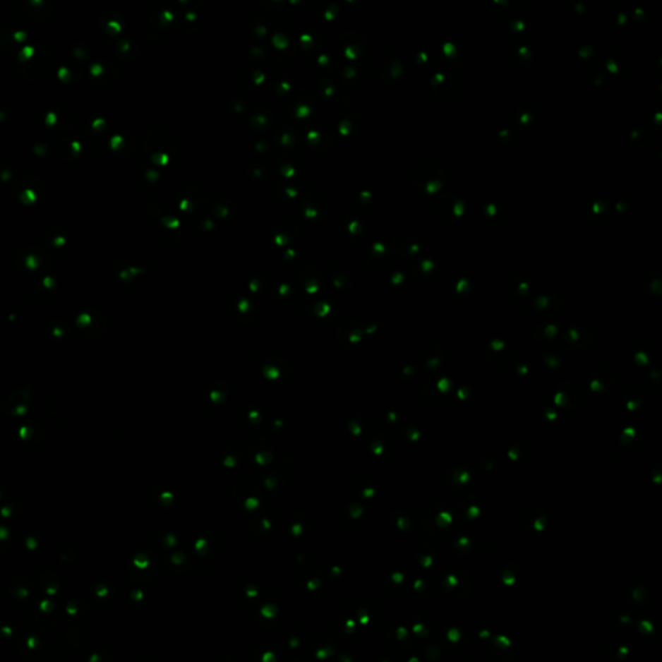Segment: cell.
<instances>
[{
  "mask_svg": "<svg viewBox=\"0 0 662 662\" xmlns=\"http://www.w3.org/2000/svg\"><path fill=\"white\" fill-rule=\"evenodd\" d=\"M464 211L466 205L463 203V200L452 193L436 195V198L432 200L430 208V214L433 220L443 225L457 223L459 219H462Z\"/></svg>",
  "mask_w": 662,
  "mask_h": 662,
  "instance_id": "cell-2",
  "label": "cell"
},
{
  "mask_svg": "<svg viewBox=\"0 0 662 662\" xmlns=\"http://www.w3.org/2000/svg\"><path fill=\"white\" fill-rule=\"evenodd\" d=\"M585 217L593 224H603L608 219V210L598 200H591L584 206Z\"/></svg>",
  "mask_w": 662,
  "mask_h": 662,
  "instance_id": "cell-6",
  "label": "cell"
},
{
  "mask_svg": "<svg viewBox=\"0 0 662 662\" xmlns=\"http://www.w3.org/2000/svg\"><path fill=\"white\" fill-rule=\"evenodd\" d=\"M638 66V59L632 51L617 48L609 57V68L617 74H630Z\"/></svg>",
  "mask_w": 662,
  "mask_h": 662,
  "instance_id": "cell-4",
  "label": "cell"
},
{
  "mask_svg": "<svg viewBox=\"0 0 662 662\" xmlns=\"http://www.w3.org/2000/svg\"><path fill=\"white\" fill-rule=\"evenodd\" d=\"M431 88L433 96L436 99L447 101V102L457 100L462 92V87L455 78L449 77L445 74H436L432 78Z\"/></svg>",
  "mask_w": 662,
  "mask_h": 662,
  "instance_id": "cell-3",
  "label": "cell"
},
{
  "mask_svg": "<svg viewBox=\"0 0 662 662\" xmlns=\"http://www.w3.org/2000/svg\"><path fill=\"white\" fill-rule=\"evenodd\" d=\"M598 21L604 29H615L625 23L624 12L616 3H607L598 12Z\"/></svg>",
  "mask_w": 662,
  "mask_h": 662,
  "instance_id": "cell-5",
  "label": "cell"
},
{
  "mask_svg": "<svg viewBox=\"0 0 662 662\" xmlns=\"http://www.w3.org/2000/svg\"><path fill=\"white\" fill-rule=\"evenodd\" d=\"M411 180L418 192L435 194L447 184V174L438 160L421 157L411 171Z\"/></svg>",
  "mask_w": 662,
  "mask_h": 662,
  "instance_id": "cell-1",
  "label": "cell"
}]
</instances>
